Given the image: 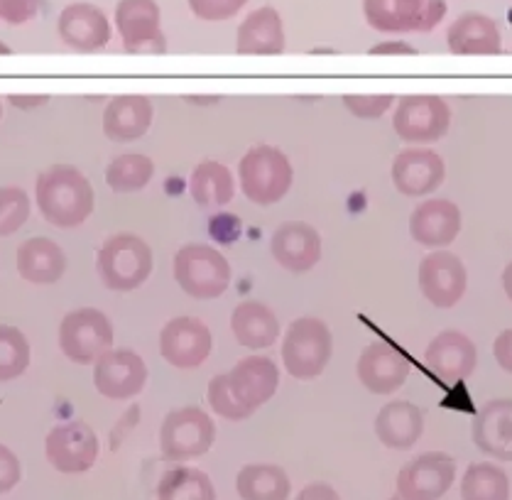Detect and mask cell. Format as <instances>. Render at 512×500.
I'll return each mask as SVG.
<instances>
[{"label":"cell","mask_w":512,"mask_h":500,"mask_svg":"<svg viewBox=\"0 0 512 500\" xmlns=\"http://www.w3.org/2000/svg\"><path fill=\"white\" fill-rule=\"evenodd\" d=\"M35 201L40 214L57 228H79L96 209V194L74 165H52L37 175Z\"/></svg>","instance_id":"6da1fadb"},{"label":"cell","mask_w":512,"mask_h":500,"mask_svg":"<svg viewBox=\"0 0 512 500\" xmlns=\"http://www.w3.org/2000/svg\"><path fill=\"white\" fill-rule=\"evenodd\" d=\"M238 179L245 199L272 206L290 194L294 170L290 157L275 145H255L238 162Z\"/></svg>","instance_id":"7a4b0ae2"},{"label":"cell","mask_w":512,"mask_h":500,"mask_svg":"<svg viewBox=\"0 0 512 500\" xmlns=\"http://www.w3.org/2000/svg\"><path fill=\"white\" fill-rule=\"evenodd\" d=\"M155 268L152 248L135 233H116L98 248L96 270L113 292H133L145 285Z\"/></svg>","instance_id":"3957f363"},{"label":"cell","mask_w":512,"mask_h":500,"mask_svg":"<svg viewBox=\"0 0 512 500\" xmlns=\"http://www.w3.org/2000/svg\"><path fill=\"white\" fill-rule=\"evenodd\" d=\"M334 353L329 324L317 317H299L282 339V366L297 380H314L326 371Z\"/></svg>","instance_id":"277c9868"},{"label":"cell","mask_w":512,"mask_h":500,"mask_svg":"<svg viewBox=\"0 0 512 500\" xmlns=\"http://www.w3.org/2000/svg\"><path fill=\"white\" fill-rule=\"evenodd\" d=\"M231 263L206 243H187L174 255V280L194 300H216L231 285Z\"/></svg>","instance_id":"5b68a950"},{"label":"cell","mask_w":512,"mask_h":500,"mask_svg":"<svg viewBox=\"0 0 512 500\" xmlns=\"http://www.w3.org/2000/svg\"><path fill=\"white\" fill-rule=\"evenodd\" d=\"M111 319L96 307H79L64 314L59 324V349L76 366H94L98 358L113 349Z\"/></svg>","instance_id":"8992f818"},{"label":"cell","mask_w":512,"mask_h":500,"mask_svg":"<svg viewBox=\"0 0 512 500\" xmlns=\"http://www.w3.org/2000/svg\"><path fill=\"white\" fill-rule=\"evenodd\" d=\"M366 23L378 32H432L446 15V0H363Z\"/></svg>","instance_id":"52a82bcc"},{"label":"cell","mask_w":512,"mask_h":500,"mask_svg":"<svg viewBox=\"0 0 512 500\" xmlns=\"http://www.w3.org/2000/svg\"><path fill=\"white\" fill-rule=\"evenodd\" d=\"M451 108L441 96L412 94L402 96L392 113V128L405 143H437L449 133Z\"/></svg>","instance_id":"ba28073f"},{"label":"cell","mask_w":512,"mask_h":500,"mask_svg":"<svg viewBox=\"0 0 512 500\" xmlns=\"http://www.w3.org/2000/svg\"><path fill=\"white\" fill-rule=\"evenodd\" d=\"M216 439V425L209 412L187 405L167 412L160 429V444L170 459H192L209 451Z\"/></svg>","instance_id":"9c48e42d"},{"label":"cell","mask_w":512,"mask_h":500,"mask_svg":"<svg viewBox=\"0 0 512 500\" xmlns=\"http://www.w3.org/2000/svg\"><path fill=\"white\" fill-rule=\"evenodd\" d=\"M417 285L424 300L437 309H451L461 302L468 287L464 260L449 250H432L424 255L417 270Z\"/></svg>","instance_id":"30bf717a"},{"label":"cell","mask_w":512,"mask_h":500,"mask_svg":"<svg viewBox=\"0 0 512 500\" xmlns=\"http://www.w3.org/2000/svg\"><path fill=\"white\" fill-rule=\"evenodd\" d=\"M214 351L211 329L196 317H174L160 331V353L172 368L194 371Z\"/></svg>","instance_id":"8fae6325"},{"label":"cell","mask_w":512,"mask_h":500,"mask_svg":"<svg viewBox=\"0 0 512 500\" xmlns=\"http://www.w3.org/2000/svg\"><path fill=\"white\" fill-rule=\"evenodd\" d=\"M116 27L128 54H165L167 40L160 27V5L155 0H121Z\"/></svg>","instance_id":"7c38bea8"},{"label":"cell","mask_w":512,"mask_h":500,"mask_svg":"<svg viewBox=\"0 0 512 500\" xmlns=\"http://www.w3.org/2000/svg\"><path fill=\"white\" fill-rule=\"evenodd\" d=\"M94 385L108 400H130L147 385V366L133 349H111L94 363Z\"/></svg>","instance_id":"4fadbf2b"},{"label":"cell","mask_w":512,"mask_h":500,"mask_svg":"<svg viewBox=\"0 0 512 500\" xmlns=\"http://www.w3.org/2000/svg\"><path fill=\"white\" fill-rule=\"evenodd\" d=\"M390 172L397 192L412 199L437 192L446 179V165L441 155L427 148H407L397 152Z\"/></svg>","instance_id":"5bb4252c"},{"label":"cell","mask_w":512,"mask_h":500,"mask_svg":"<svg viewBox=\"0 0 512 500\" xmlns=\"http://www.w3.org/2000/svg\"><path fill=\"white\" fill-rule=\"evenodd\" d=\"M272 258L277 265L294 275H304L314 270L321 260V236L312 224L304 221H285L277 226L270 241Z\"/></svg>","instance_id":"9a60e30c"},{"label":"cell","mask_w":512,"mask_h":500,"mask_svg":"<svg viewBox=\"0 0 512 500\" xmlns=\"http://www.w3.org/2000/svg\"><path fill=\"white\" fill-rule=\"evenodd\" d=\"M464 216L461 209L449 199H427L412 211L410 236L419 246L441 250L459 238Z\"/></svg>","instance_id":"2e32d148"},{"label":"cell","mask_w":512,"mask_h":500,"mask_svg":"<svg viewBox=\"0 0 512 500\" xmlns=\"http://www.w3.org/2000/svg\"><path fill=\"white\" fill-rule=\"evenodd\" d=\"M228 383H231L233 395L243 407H248L255 415V410L272 400V395L280 388V368L268 356H248L238 361L231 368Z\"/></svg>","instance_id":"e0dca14e"},{"label":"cell","mask_w":512,"mask_h":500,"mask_svg":"<svg viewBox=\"0 0 512 500\" xmlns=\"http://www.w3.org/2000/svg\"><path fill=\"white\" fill-rule=\"evenodd\" d=\"M424 361L439 378L456 383V380H466L476 373L478 349L466 334L456 329H446L429 341L427 351H424Z\"/></svg>","instance_id":"ac0fdd59"},{"label":"cell","mask_w":512,"mask_h":500,"mask_svg":"<svg viewBox=\"0 0 512 500\" xmlns=\"http://www.w3.org/2000/svg\"><path fill=\"white\" fill-rule=\"evenodd\" d=\"M59 37L76 52H98L111 42V23L106 13L91 3L67 5L57 23Z\"/></svg>","instance_id":"d6986e66"},{"label":"cell","mask_w":512,"mask_h":500,"mask_svg":"<svg viewBox=\"0 0 512 500\" xmlns=\"http://www.w3.org/2000/svg\"><path fill=\"white\" fill-rule=\"evenodd\" d=\"M356 373L368 393L392 395L407 383L410 366H407L405 358H402L395 349L375 341V344L366 346L361 356H358Z\"/></svg>","instance_id":"ffe728a7"},{"label":"cell","mask_w":512,"mask_h":500,"mask_svg":"<svg viewBox=\"0 0 512 500\" xmlns=\"http://www.w3.org/2000/svg\"><path fill=\"white\" fill-rule=\"evenodd\" d=\"M155 106L147 96L123 94L103 108V135L113 143H135L150 130Z\"/></svg>","instance_id":"44dd1931"},{"label":"cell","mask_w":512,"mask_h":500,"mask_svg":"<svg viewBox=\"0 0 512 500\" xmlns=\"http://www.w3.org/2000/svg\"><path fill=\"white\" fill-rule=\"evenodd\" d=\"M98 439L86 422H67L47 434V456L57 469L81 471L96 461Z\"/></svg>","instance_id":"7402d4cb"},{"label":"cell","mask_w":512,"mask_h":500,"mask_svg":"<svg viewBox=\"0 0 512 500\" xmlns=\"http://www.w3.org/2000/svg\"><path fill=\"white\" fill-rule=\"evenodd\" d=\"M446 45L451 54H461V57H493V54L503 52V37H500L498 23L483 13H466L446 32Z\"/></svg>","instance_id":"603a6c76"},{"label":"cell","mask_w":512,"mask_h":500,"mask_svg":"<svg viewBox=\"0 0 512 500\" xmlns=\"http://www.w3.org/2000/svg\"><path fill=\"white\" fill-rule=\"evenodd\" d=\"M424 432V410L410 400H392L375 415V434L390 449L415 447Z\"/></svg>","instance_id":"cb8c5ba5"},{"label":"cell","mask_w":512,"mask_h":500,"mask_svg":"<svg viewBox=\"0 0 512 500\" xmlns=\"http://www.w3.org/2000/svg\"><path fill=\"white\" fill-rule=\"evenodd\" d=\"M15 265H18V273L25 282L54 285V282L62 280L64 270H67V255L52 238L35 236L27 238L23 246L18 248Z\"/></svg>","instance_id":"d4e9b609"},{"label":"cell","mask_w":512,"mask_h":500,"mask_svg":"<svg viewBox=\"0 0 512 500\" xmlns=\"http://www.w3.org/2000/svg\"><path fill=\"white\" fill-rule=\"evenodd\" d=\"M285 25L280 13L270 5L253 10L238 27L236 52L258 54V57H275L285 52Z\"/></svg>","instance_id":"484cf974"},{"label":"cell","mask_w":512,"mask_h":500,"mask_svg":"<svg viewBox=\"0 0 512 500\" xmlns=\"http://www.w3.org/2000/svg\"><path fill=\"white\" fill-rule=\"evenodd\" d=\"M473 442L481 451L512 461V400H490L473 422Z\"/></svg>","instance_id":"4316f807"},{"label":"cell","mask_w":512,"mask_h":500,"mask_svg":"<svg viewBox=\"0 0 512 500\" xmlns=\"http://www.w3.org/2000/svg\"><path fill=\"white\" fill-rule=\"evenodd\" d=\"M231 331L243 349H270L280 339V319H277V314L272 312L268 304L245 300L233 309Z\"/></svg>","instance_id":"83f0119b"},{"label":"cell","mask_w":512,"mask_h":500,"mask_svg":"<svg viewBox=\"0 0 512 500\" xmlns=\"http://www.w3.org/2000/svg\"><path fill=\"white\" fill-rule=\"evenodd\" d=\"M451 478H454L451 456L429 451V454H422L412 464H407V469L400 476V486L412 498H432L446 491Z\"/></svg>","instance_id":"f1b7e54d"},{"label":"cell","mask_w":512,"mask_h":500,"mask_svg":"<svg viewBox=\"0 0 512 500\" xmlns=\"http://www.w3.org/2000/svg\"><path fill=\"white\" fill-rule=\"evenodd\" d=\"M189 194L201 209H221L236 197V182L231 170L216 160H204L194 167L189 179Z\"/></svg>","instance_id":"f546056e"},{"label":"cell","mask_w":512,"mask_h":500,"mask_svg":"<svg viewBox=\"0 0 512 500\" xmlns=\"http://www.w3.org/2000/svg\"><path fill=\"white\" fill-rule=\"evenodd\" d=\"M152 177H155V162L143 152H125L106 167V184L118 194L143 192Z\"/></svg>","instance_id":"4dcf8cb0"},{"label":"cell","mask_w":512,"mask_h":500,"mask_svg":"<svg viewBox=\"0 0 512 500\" xmlns=\"http://www.w3.org/2000/svg\"><path fill=\"white\" fill-rule=\"evenodd\" d=\"M30 341L20 329L0 324V383L20 378L30 368Z\"/></svg>","instance_id":"1f68e13d"},{"label":"cell","mask_w":512,"mask_h":500,"mask_svg":"<svg viewBox=\"0 0 512 500\" xmlns=\"http://www.w3.org/2000/svg\"><path fill=\"white\" fill-rule=\"evenodd\" d=\"M238 483L243 496L253 500H277L287 493V478L275 466H248Z\"/></svg>","instance_id":"d6a6232c"},{"label":"cell","mask_w":512,"mask_h":500,"mask_svg":"<svg viewBox=\"0 0 512 500\" xmlns=\"http://www.w3.org/2000/svg\"><path fill=\"white\" fill-rule=\"evenodd\" d=\"M466 500H505L508 498V478L490 464H476L464 478Z\"/></svg>","instance_id":"836d02e7"},{"label":"cell","mask_w":512,"mask_h":500,"mask_svg":"<svg viewBox=\"0 0 512 500\" xmlns=\"http://www.w3.org/2000/svg\"><path fill=\"white\" fill-rule=\"evenodd\" d=\"M32 201L25 189L0 187V238L13 236L30 219Z\"/></svg>","instance_id":"e575fe53"},{"label":"cell","mask_w":512,"mask_h":500,"mask_svg":"<svg viewBox=\"0 0 512 500\" xmlns=\"http://www.w3.org/2000/svg\"><path fill=\"white\" fill-rule=\"evenodd\" d=\"M206 398H209L211 410H214L219 417H223V420L241 422V420H248V417L253 415V412H250L248 407H243L241 402H238L236 395H233L226 373L211 378L209 390H206Z\"/></svg>","instance_id":"d590c367"},{"label":"cell","mask_w":512,"mask_h":500,"mask_svg":"<svg viewBox=\"0 0 512 500\" xmlns=\"http://www.w3.org/2000/svg\"><path fill=\"white\" fill-rule=\"evenodd\" d=\"M343 106L348 108V113L361 121H375V118H383L385 113L395 106V96L390 94H348L343 96Z\"/></svg>","instance_id":"8d00e7d4"},{"label":"cell","mask_w":512,"mask_h":500,"mask_svg":"<svg viewBox=\"0 0 512 500\" xmlns=\"http://www.w3.org/2000/svg\"><path fill=\"white\" fill-rule=\"evenodd\" d=\"M248 0H189V8L199 20L206 23H221V20L236 18Z\"/></svg>","instance_id":"74e56055"},{"label":"cell","mask_w":512,"mask_h":500,"mask_svg":"<svg viewBox=\"0 0 512 500\" xmlns=\"http://www.w3.org/2000/svg\"><path fill=\"white\" fill-rule=\"evenodd\" d=\"M45 0H0V20L8 25H25L40 15Z\"/></svg>","instance_id":"f35d334b"},{"label":"cell","mask_w":512,"mask_h":500,"mask_svg":"<svg viewBox=\"0 0 512 500\" xmlns=\"http://www.w3.org/2000/svg\"><path fill=\"white\" fill-rule=\"evenodd\" d=\"M209 233L219 243H236L241 236V221L231 214H219L209 221Z\"/></svg>","instance_id":"ab89813d"},{"label":"cell","mask_w":512,"mask_h":500,"mask_svg":"<svg viewBox=\"0 0 512 500\" xmlns=\"http://www.w3.org/2000/svg\"><path fill=\"white\" fill-rule=\"evenodd\" d=\"M493 356L498 366L512 375V329L500 331L498 339L493 341Z\"/></svg>","instance_id":"60d3db41"},{"label":"cell","mask_w":512,"mask_h":500,"mask_svg":"<svg viewBox=\"0 0 512 500\" xmlns=\"http://www.w3.org/2000/svg\"><path fill=\"white\" fill-rule=\"evenodd\" d=\"M368 54H373V57H390V54H405V57H415L417 50L402 40H390V42H380V45L370 47Z\"/></svg>","instance_id":"b9f144b4"},{"label":"cell","mask_w":512,"mask_h":500,"mask_svg":"<svg viewBox=\"0 0 512 500\" xmlns=\"http://www.w3.org/2000/svg\"><path fill=\"white\" fill-rule=\"evenodd\" d=\"M8 103L10 106L20 108V111H32V108L47 106L49 96L47 94H10Z\"/></svg>","instance_id":"7bdbcfd3"},{"label":"cell","mask_w":512,"mask_h":500,"mask_svg":"<svg viewBox=\"0 0 512 500\" xmlns=\"http://www.w3.org/2000/svg\"><path fill=\"white\" fill-rule=\"evenodd\" d=\"M18 478V459L0 444V483Z\"/></svg>","instance_id":"ee69618b"},{"label":"cell","mask_w":512,"mask_h":500,"mask_svg":"<svg viewBox=\"0 0 512 500\" xmlns=\"http://www.w3.org/2000/svg\"><path fill=\"white\" fill-rule=\"evenodd\" d=\"M503 290H505V295L512 300V260L508 263V268L503 270Z\"/></svg>","instance_id":"f6af8a7d"},{"label":"cell","mask_w":512,"mask_h":500,"mask_svg":"<svg viewBox=\"0 0 512 500\" xmlns=\"http://www.w3.org/2000/svg\"><path fill=\"white\" fill-rule=\"evenodd\" d=\"M189 103H199V106H211V103H219V96H211V99H199V96H189Z\"/></svg>","instance_id":"bcb514c9"},{"label":"cell","mask_w":512,"mask_h":500,"mask_svg":"<svg viewBox=\"0 0 512 500\" xmlns=\"http://www.w3.org/2000/svg\"><path fill=\"white\" fill-rule=\"evenodd\" d=\"M8 54H13V50L5 42H0V57H8Z\"/></svg>","instance_id":"7dc6e473"},{"label":"cell","mask_w":512,"mask_h":500,"mask_svg":"<svg viewBox=\"0 0 512 500\" xmlns=\"http://www.w3.org/2000/svg\"><path fill=\"white\" fill-rule=\"evenodd\" d=\"M0 118H3V101H0Z\"/></svg>","instance_id":"c3c4849f"}]
</instances>
